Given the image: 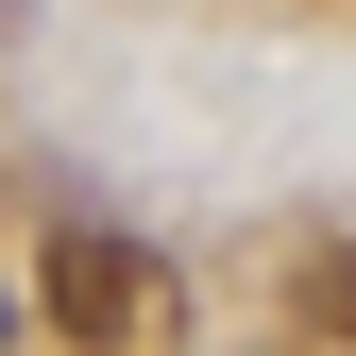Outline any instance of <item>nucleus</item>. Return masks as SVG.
I'll return each mask as SVG.
<instances>
[{"instance_id": "1", "label": "nucleus", "mask_w": 356, "mask_h": 356, "mask_svg": "<svg viewBox=\"0 0 356 356\" xmlns=\"http://www.w3.org/2000/svg\"><path fill=\"white\" fill-rule=\"evenodd\" d=\"M34 305H51V339H85V356H119V339H153V305H170V272L119 220H51V272H34Z\"/></svg>"}, {"instance_id": "2", "label": "nucleus", "mask_w": 356, "mask_h": 356, "mask_svg": "<svg viewBox=\"0 0 356 356\" xmlns=\"http://www.w3.org/2000/svg\"><path fill=\"white\" fill-rule=\"evenodd\" d=\"M305 339H356V254H323V272H305Z\"/></svg>"}]
</instances>
